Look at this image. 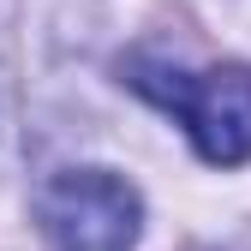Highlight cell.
Returning a JSON list of instances; mask_svg holds the SVG:
<instances>
[{
    "label": "cell",
    "instance_id": "cell-1",
    "mask_svg": "<svg viewBox=\"0 0 251 251\" xmlns=\"http://www.w3.org/2000/svg\"><path fill=\"white\" fill-rule=\"evenodd\" d=\"M132 90H144L150 102H162L168 114L185 120L203 162L239 168L251 155V72L245 66L185 72V66H162V60H138Z\"/></svg>",
    "mask_w": 251,
    "mask_h": 251
},
{
    "label": "cell",
    "instance_id": "cell-2",
    "mask_svg": "<svg viewBox=\"0 0 251 251\" xmlns=\"http://www.w3.org/2000/svg\"><path fill=\"white\" fill-rule=\"evenodd\" d=\"M42 233L54 251H132L144 227V203L138 192L108 168H78L42 185Z\"/></svg>",
    "mask_w": 251,
    "mask_h": 251
}]
</instances>
